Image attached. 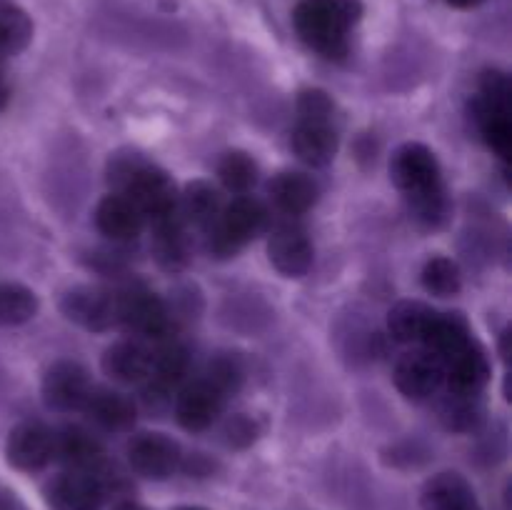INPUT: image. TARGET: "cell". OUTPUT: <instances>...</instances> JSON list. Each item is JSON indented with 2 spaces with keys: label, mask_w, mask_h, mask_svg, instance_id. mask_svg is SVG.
Instances as JSON below:
<instances>
[{
  "label": "cell",
  "mask_w": 512,
  "mask_h": 510,
  "mask_svg": "<svg viewBox=\"0 0 512 510\" xmlns=\"http://www.w3.org/2000/svg\"><path fill=\"white\" fill-rule=\"evenodd\" d=\"M470 113H473V120L475 125H478V133L480 138L485 140V145H488L503 163H508L512 153L510 113H500V110L488 108V105L480 103L478 98L470 105Z\"/></svg>",
  "instance_id": "26"
},
{
  "label": "cell",
  "mask_w": 512,
  "mask_h": 510,
  "mask_svg": "<svg viewBox=\"0 0 512 510\" xmlns=\"http://www.w3.org/2000/svg\"><path fill=\"white\" fill-rule=\"evenodd\" d=\"M298 120L303 123H335V103L325 90L305 88L295 100Z\"/></svg>",
  "instance_id": "34"
},
{
  "label": "cell",
  "mask_w": 512,
  "mask_h": 510,
  "mask_svg": "<svg viewBox=\"0 0 512 510\" xmlns=\"http://www.w3.org/2000/svg\"><path fill=\"white\" fill-rule=\"evenodd\" d=\"M118 325H125L140 340L173 338L175 315L160 295L145 288H130L118 293Z\"/></svg>",
  "instance_id": "4"
},
{
  "label": "cell",
  "mask_w": 512,
  "mask_h": 510,
  "mask_svg": "<svg viewBox=\"0 0 512 510\" xmlns=\"http://www.w3.org/2000/svg\"><path fill=\"white\" fill-rule=\"evenodd\" d=\"M145 218L133 200L120 193L105 195L95 208V228L113 243H128L143 233Z\"/></svg>",
  "instance_id": "19"
},
{
  "label": "cell",
  "mask_w": 512,
  "mask_h": 510,
  "mask_svg": "<svg viewBox=\"0 0 512 510\" xmlns=\"http://www.w3.org/2000/svg\"><path fill=\"white\" fill-rule=\"evenodd\" d=\"M395 385L408 400H428L445 385L443 360L430 350H410L395 363Z\"/></svg>",
  "instance_id": "10"
},
{
  "label": "cell",
  "mask_w": 512,
  "mask_h": 510,
  "mask_svg": "<svg viewBox=\"0 0 512 510\" xmlns=\"http://www.w3.org/2000/svg\"><path fill=\"white\" fill-rule=\"evenodd\" d=\"M60 313L90 333H105L118 325V293L98 285H75L60 298Z\"/></svg>",
  "instance_id": "5"
},
{
  "label": "cell",
  "mask_w": 512,
  "mask_h": 510,
  "mask_svg": "<svg viewBox=\"0 0 512 510\" xmlns=\"http://www.w3.org/2000/svg\"><path fill=\"white\" fill-rule=\"evenodd\" d=\"M178 510H205V508H195V505H185V508H178Z\"/></svg>",
  "instance_id": "40"
},
{
  "label": "cell",
  "mask_w": 512,
  "mask_h": 510,
  "mask_svg": "<svg viewBox=\"0 0 512 510\" xmlns=\"http://www.w3.org/2000/svg\"><path fill=\"white\" fill-rule=\"evenodd\" d=\"M5 100H8V85H5L3 75H0V108L5 105Z\"/></svg>",
  "instance_id": "39"
},
{
  "label": "cell",
  "mask_w": 512,
  "mask_h": 510,
  "mask_svg": "<svg viewBox=\"0 0 512 510\" xmlns=\"http://www.w3.org/2000/svg\"><path fill=\"white\" fill-rule=\"evenodd\" d=\"M108 183L113 185V193L133 200L150 223L178 213V185L163 168L135 150H120L108 160Z\"/></svg>",
  "instance_id": "1"
},
{
  "label": "cell",
  "mask_w": 512,
  "mask_h": 510,
  "mask_svg": "<svg viewBox=\"0 0 512 510\" xmlns=\"http://www.w3.org/2000/svg\"><path fill=\"white\" fill-rule=\"evenodd\" d=\"M100 365L113 383L143 385L153 368V350L143 340H118L105 350Z\"/></svg>",
  "instance_id": "17"
},
{
  "label": "cell",
  "mask_w": 512,
  "mask_h": 510,
  "mask_svg": "<svg viewBox=\"0 0 512 510\" xmlns=\"http://www.w3.org/2000/svg\"><path fill=\"white\" fill-rule=\"evenodd\" d=\"M443 373L448 390L480 395V390L490 380V360L485 355L483 345L473 338L468 345L455 350L453 355L443 360Z\"/></svg>",
  "instance_id": "15"
},
{
  "label": "cell",
  "mask_w": 512,
  "mask_h": 510,
  "mask_svg": "<svg viewBox=\"0 0 512 510\" xmlns=\"http://www.w3.org/2000/svg\"><path fill=\"white\" fill-rule=\"evenodd\" d=\"M435 310L420 300H400L388 313V333L398 343H423Z\"/></svg>",
  "instance_id": "25"
},
{
  "label": "cell",
  "mask_w": 512,
  "mask_h": 510,
  "mask_svg": "<svg viewBox=\"0 0 512 510\" xmlns=\"http://www.w3.org/2000/svg\"><path fill=\"white\" fill-rule=\"evenodd\" d=\"M205 380L218 390L223 398H228L230 393L240 390L245 380V365L243 360L235 353H220L210 360L208 373H205Z\"/></svg>",
  "instance_id": "33"
},
{
  "label": "cell",
  "mask_w": 512,
  "mask_h": 510,
  "mask_svg": "<svg viewBox=\"0 0 512 510\" xmlns=\"http://www.w3.org/2000/svg\"><path fill=\"white\" fill-rule=\"evenodd\" d=\"M83 413L88 415L90 423L108 433H125L135 425L138 418V405L133 398L113 388H95L90 390L88 400L83 405Z\"/></svg>",
  "instance_id": "18"
},
{
  "label": "cell",
  "mask_w": 512,
  "mask_h": 510,
  "mask_svg": "<svg viewBox=\"0 0 512 510\" xmlns=\"http://www.w3.org/2000/svg\"><path fill=\"white\" fill-rule=\"evenodd\" d=\"M223 208V195L208 180H193V183L180 190L178 213L185 220V225H195V228L205 230L218 220Z\"/></svg>",
  "instance_id": "23"
},
{
  "label": "cell",
  "mask_w": 512,
  "mask_h": 510,
  "mask_svg": "<svg viewBox=\"0 0 512 510\" xmlns=\"http://www.w3.org/2000/svg\"><path fill=\"white\" fill-rule=\"evenodd\" d=\"M423 510H483L478 493L465 475L455 470H443L425 480L420 490Z\"/></svg>",
  "instance_id": "16"
},
{
  "label": "cell",
  "mask_w": 512,
  "mask_h": 510,
  "mask_svg": "<svg viewBox=\"0 0 512 510\" xmlns=\"http://www.w3.org/2000/svg\"><path fill=\"white\" fill-rule=\"evenodd\" d=\"M360 15V0H300L293 10V28L310 50L340 60L348 55L350 30Z\"/></svg>",
  "instance_id": "2"
},
{
  "label": "cell",
  "mask_w": 512,
  "mask_h": 510,
  "mask_svg": "<svg viewBox=\"0 0 512 510\" xmlns=\"http://www.w3.org/2000/svg\"><path fill=\"white\" fill-rule=\"evenodd\" d=\"M270 223V213L263 200L253 195H238L230 203H225L223 213L218 215L213 225L203 230L205 250L213 258H233L235 253L245 248L253 238H258Z\"/></svg>",
  "instance_id": "3"
},
{
  "label": "cell",
  "mask_w": 512,
  "mask_h": 510,
  "mask_svg": "<svg viewBox=\"0 0 512 510\" xmlns=\"http://www.w3.org/2000/svg\"><path fill=\"white\" fill-rule=\"evenodd\" d=\"M405 200H408L410 215H413L420 225H425V228H438V225H443L445 218H448L450 200L448 195H445L443 185L423 190V193L405 195Z\"/></svg>",
  "instance_id": "32"
},
{
  "label": "cell",
  "mask_w": 512,
  "mask_h": 510,
  "mask_svg": "<svg viewBox=\"0 0 512 510\" xmlns=\"http://www.w3.org/2000/svg\"><path fill=\"white\" fill-rule=\"evenodd\" d=\"M113 510H148V508H145V505H140V503H133V500H123V503L115 505Z\"/></svg>",
  "instance_id": "38"
},
{
  "label": "cell",
  "mask_w": 512,
  "mask_h": 510,
  "mask_svg": "<svg viewBox=\"0 0 512 510\" xmlns=\"http://www.w3.org/2000/svg\"><path fill=\"white\" fill-rule=\"evenodd\" d=\"M268 195L280 213L288 218H298L318 203L320 190L310 175L298 173V170H283L268 183Z\"/></svg>",
  "instance_id": "21"
},
{
  "label": "cell",
  "mask_w": 512,
  "mask_h": 510,
  "mask_svg": "<svg viewBox=\"0 0 512 510\" xmlns=\"http://www.w3.org/2000/svg\"><path fill=\"white\" fill-rule=\"evenodd\" d=\"M218 180L233 195H248L258 185L260 168L245 150H230L218 160Z\"/></svg>",
  "instance_id": "28"
},
{
  "label": "cell",
  "mask_w": 512,
  "mask_h": 510,
  "mask_svg": "<svg viewBox=\"0 0 512 510\" xmlns=\"http://www.w3.org/2000/svg\"><path fill=\"white\" fill-rule=\"evenodd\" d=\"M448 5H453V8H460V10H468V8H478L483 0H445Z\"/></svg>",
  "instance_id": "37"
},
{
  "label": "cell",
  "mask_w": 512,
  "mask_h": 510,
  "mask_svg": "<svg viewBox=\"0 0 512 510\" xmlns=\"http://www.w3.org/2000/svg\"><path fill=\"white\" fill-rule=\"evenodd\" d=\"M223 403L225 398L208 380H193L175 395V420L180 423V428L190 430V433H203V430L213 428Z\"/></svg>",
  "instance_id": "14"
},
{
  "label": "cell",
  "mask_w": 512,
  "mask_h": 510,
  "mask_svg": "<svg viewBox=\"0 0 512 510\" xmlns=\"http://www.w3.org/2000/svg\"><path fill=\"white\" fill-rule=\"evenodd\" d=\"M225 435H228V443L233 445V448H245V445H250L258 438V428H255V423H250L248 418H235L233 423L225 428Z\"/></svg>",
  "instance_id": "36"
},
{
  "label": "cell",
  "mask_w": 512,
  "mask_h": 510,
  "mask_svg": "<svg viewBox=\"0 0 512 510\" xmlns=\"http://www.w3.org/2000/svg\"><path fill=\"white\" fill-rule=\"evenodd\" d=\"M40 303L38 295L20 283H0V325L13 328L35 318Z\"/></svg>",
  "instance_id": "30"
},
{
  "label": "cell",
  "mask_w": 512,
  "mask_h": 510,
  "mask_svg": "<svg viewBox=\"0 0 512 510\" xmlns=\"http://www.w3.org/2000/svg\"><path fill=\"white\" fill-rule=\"evenodd\" d=\"M478 100L488 108L510 113V78L498 68H488L480 75Z\"/></svg>",
  "instance_id": "35"
},
{
  "label": "cell",
  "mask_w": 512,
  "mask_h": 510,
  "mask_svg": "<svg viewBox=\"0 0 512 510\" xmlns=\"http://www.w3.org/2000/svg\"><path fill=\"white\" fill-rule=\"evenodd\" d=\"M33 40V20L18 5H0V58L18 55Z\"/></svg>",
  "instance_id": "29"
},
{
  "label": "cell",
  "mask_w": 512,
  "mask_h": 510,
  "mask_svg": "<svg viewBox=\"0 0 512 510\" xmlns=\"http://www.w3.org/2000/svg\"><path fill=\"white\" fill-rule=\"evenodd\" d=\"M420 283L428 290L430 295H438V298H453L463 288V275L455 260L445 258V255H433L428 263L423 265V273H420Z\"/></svg>",
  "instance_id": "31"
},
{
  "label": "cell",
  "mask_w": 512,
  "mask_h": 510,
  "mask_svg": "<svg viewBox=\"0 0 512 510\" xmlns=\"http://www.w3.org/2000/svg\"><path fill=\"white\" fill-rule=\"evenodd\" d=\"M470 340H473V330H470L468 318L463 313H440V310H435L433 320L428 325V333L423 338V345L425 350L445 360L455 350L468 345Z\"/></svg>",
  "instance_id": "24"
},
{
  "label": "cell",
  "mask_w": 512,
  "mask_h": 510,
  "mask_svg": "<svg viewBox=\"0 0 512 510\" xmlns=\"http://www.w3.org/2000/svg\"><path fill=\"white\" fill-rule=\"evenodd\" d=\"M290 148L305 165L323 168V165L333 163V158L338 155V128H335V123H303V120H298L293 135H290Z\"/></svg>",
  "instance_id": "20"
},
{
  "label": "cell",
  "mask_w": 512,
  "mask_h": 510,
  "mask_svg": "<svg viewBox=\"0 0 512 510\" xmlns=\"http://www.w3.org/2000/svg\"><path fill=\"white\" fill-rule=\"evenodd\" d=\"M183 463V450L163 433H140L128 443V465L145 480L173 478Z\"/></svg>",
  "instance_id": "7"
},
{
  "label": "cell",
  "mask_w": 512,
  "mask_h": 510,
  "mask_svg": "<svg viewBox=\"0 0 512 510\" xmlns=\"http://www.w3.org/2000/svg\"><path fill=\"white\" fill-rule=\"evenodd\" d=\"M53 460H60L65 470H83V473L105 470L103 443L83 425H65L53 430Z\"/></svg>",
  "instance_id": "13"
},
{
  "label": "cell",
  "mask_w": 512,
  "mask_h": 510,
  "mask_svg": "<svg viewBox=\"0 0 512 510\" xmlns=\"http://www.w3.org/2000/svg\"><path fill=\"white\" fill-rule=\"evenodd\" d=\"M153 258L168 273H180L190 263L188 225L180 213L153 223Z\"/></svg>",
  "instance_id": "22"
},
{
  "label": "cell",
  "mask_w": 512,
  "mask_h": 510,
  "mask_svg": "<svg viewBox=\"0 0 512 510\" xmlns=\"http://www.w3.org/2000/svg\"><path fill=\"white\" fill-rule=\"evenodd\" d=\"M438 418L453 433H473L475 428L483 420V403H480V395L470 393H455L448 390L443 400L438 405Z\"/></svg>",
  "instance_id": "27"
},
{
  "label": "cell",
  "mask_w": 512,
  "mask_h": 510,
  "mask_svg": "<svg viewBox=\"0 0 512 510\" xmlns=\"http://www.w3.org/2000/svg\"><path fill=\"white\" fill-rule=\"evenodd\" d=\"M5 458L20 473H38L53 460V430L38 420H28L10 430Z\"/></svg>",
  "instance_id": "11"
},
{
  "label": "cell",
  "mask_w": 512,
  "mask_h": 510,
  "mask_svg": "<svg viewBox=\"0 0 512 510\" xmlns=\"http://www.w3.org/2000/svg\"><path fill=\"white\" fill-rule=\"evenodd\" d=\"M268 258L285 278H303L313 268V243L295 223H280L268 238Z\"/></svg>",
  "instance_id": "12"
},
{
  "label": "cell",
  "mask_w": 512,
  "mask_h": 510,
  "mask_svg": "<svg viewBox=\"0 0 512 510\" xmlns=\"http://www.w3.org/2000/svg\"><path fill=\"white\" fill-rule=\"evenodd\" d=\"M390 178L405 195L423 193V190L443 185L438 158L423 143H405L395 150L393 160H390Z\"/></svg>",
  "instance_id": "9"
},
{
  "label": "cell",
  "mask_w": 512,
  "mask_h": 510,
  "mask_svg": "<svg viewBox=\"0 0 512 510\" xmlns=\"http://www.w3.org/2000/svg\"><path fill=\"white\" fill-rule=\"evenodd\" d=\"M43 498L50 510H100L108 498V488L100 473L63 470L45 483Z\"/></svg>",
  "instance_id": "6"
},
{
  "label": "cell",
  "mask_w": 512,
  "mask_h": 510,
  "mask_svg": "<svg viewBox=\"0 0 512 510\" xmlns=\"http://www.w3.org/2000/svg\"><path fill=\"white\" fill-rule=\"evenodd\" d=\"M90 390H93L90 373L75 360H58L50 365L43 378V400L55 413L83 410Z\"/></svg>",
  "instance_id": "8"
}]
</instances>
